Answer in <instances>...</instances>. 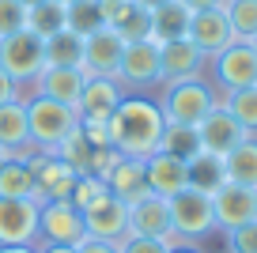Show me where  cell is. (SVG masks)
Returning <instances> with one entry per match:
<instances>
[{
	"label": "cell",
	"mask_w": 257,
	"mask_h": 253,
	"mask_svg": "<svg viewBox=\"0 0 257 253\" xmlns=\"http://www.w3.org/2000/svg\"><path fill=\"white\" fill-rule=\"evenodd\" d=\"M106 129H110V148L113 151L133 155V159H148V155L159 151V136H163V129H167V117H163L155 98L125 95L121 106L110 113Z\"/></svg>",
	"instance_id": "6da1fadb"
},
{
	"label": "cell",
	"mask_w": 257,
	"mask_h": 253,
	"mask_svg": "<svg viewBox=\"0 0 257 253\" xmlns=\"http://www.w3.org/2000/svg\"><path fill=\"white\" fill-rule=\"evenodd\" d=\"M159 110L170 125H197L212 106L219 102V91L212 87V79H178V83H163L159 87Z\"/></svg>",
	"instance_id": "7a4b0ae2"
},
{
	"label": "cell",
	"mask_w": 257,
	"mask_h": 253,
	"mask_svg": "<svg viewBox=\"0 0 257 253\" xmlns=\"http://www.w3.org/2000/svg\"><path fill=\"white\" fill-rule=\"evenodd\" d=\"M27 129H31V144L38 151H57V144L80 125L72 106L53 102V98H42V95H27Z\"/></svg>",
	"instance_id": "3957f363"
},
{
	"label": "cell",
	"mask_w": 257,
	"mask_h": 253,
	"mask_svg": "<svg viewBox=\"0 0 257 253\" xmlns=\"http://www.w3.org/2000/svg\"><path fill=\"white\" fill-rule=\"evenodd\" d=\"M208 72H212V87L219 95L257 87V46L253 42H231L216 57H208Z\"/></svg>",
	"instance_id": "277c9868"
},
{
	"label": "cell",
	"mask_w": 257,
	"mask_h": 253,
	"mask_svg": "<svg viewBox=\"0 0 257 253\" xmlns=\"http://www.w3.org/2000/svg\"><path fill=\"white\" fill-rule=\"evenodd\" d=\"M0 68L12 76L19 91L27 95V87L34 83L42 68H46V53H42V38L31 31H16L8 38H0Z\"/></svg>",
	"instance_id": "5b68a950"
},
{
	"label": "cell",
	"mask_w": 257,
	"mask_h": 253,
	"mask_svg": "<svg viewBox=\"0 0 257 253\" xmlns=\"http://www.w3.org/2000/svg\"><path fill=\"white\" fill-rule=\"evenodd\" d=\"M117 83L125 87V95H140L163 83L159 76V42L155 38H137L125 42V53L117 64Z\"/></svg>",
	"instance_id": "8992f818"
},
{
	"label": "cell",
	"mask_w": 257,
	"mask_h": 253,
	"mask_svg": "<svg viewBox=\"0 0 257 253\" xmlns=\"http://www.w3.org/2000/svg\"><path fill=\"white\" fill-rule=\"evenodd\" d=\"M170 208V227L178 230L182 238L201 245L204 238L216 234V215H212V197L208 193H197V189H182L167 200Z\"/></svg>",
	"instance_id": "52a82bcc"
},
{
	"label": "cell",
	"mask_w": 257,
	"mask_h": 253,
	"mask_svg": "<svg viewBox=\"0 0 257 253\" xmlns=\"http://www.w3.org/2000/svg\"><path fill=\"white\" fill-rule=\"evenodd\" d=\"M87 238L83 230V212L72 200H46L38 208V245L57 242V245H80Z\"/></svg>",
	"instance_id": "ba28073f"
},
{
	"label": "cell",
	"mask_w": 257,
	"mask_h": 253,
	"mask_svg": "<svg viewBox=\"0 0 257 253\" xmlns=\"http://www.w3.org/2000/svg\"><path fill=\"white\" fill-rule=\"evenodd\" d=\"M212 215H216V230L219 234H227V230L257 219V189L223 182L216 193H212Z\"/></svg>",
	"instance_id": "9c48e42d"
},
{
	"label": "cell",
	"mask_w": 257,
	"mask_h": 253,
	"mask_svg": "<svg viewBox=\"0 0 257 253\" xmlns=\"http://www.w3.org/2000/svg\"><path fill=\"white\" fill-rule=\"evenodd\" d=\"M27 166H31L34 182H38V204L72 197V185H76V178H80V174H76L68 163H61L53 151H34V155L27 159Z\"/></svg>",
	"instance_id": "30bf717a"
},
{
	"label": "cell",
	"mask_w": 257,
	"mask_h": 253,
	"mask_svg": "<svg viewBox=\"0 0 257 253\" xmlns=\"http://www.w3.org/2000/svg\"><path fill=\"white\" fill-rule=\"evenodd\" d=\"M208 72V57L193 46L189 38L159 42V76L163 83H178V79H197ZM159 83V87H163Z\"/></svg>",
	"instance_id": "8fae6325"
},
{
	"label": "cell",
	"mask_w": 257,
	"mask_h": 253,
	"mask_svg": "<svg viewBox=\"0 0 257 253\" xmlns=\"http://www.w3.org/2000/svg\"><path fill=\"white\" fill-rule=\"evenodd\" d=\"M38 200L0 197V245H38Z\"/></svg>",
	"instance_id": "7c38bea8"
},
{
	"label": "cell",
	"mask_w": 257,
	"mask_h": 253,
	"mask_svg": "<svg viewBox=\"0 0 257 253\" xmlns=\"http://www.w3.org/2000/svg\"><path fill=\"white\" fill-rule=\"evenodd\" d=\"M197 136H201V151H212V155H227L231 148H238L246 140V129L227 113L223 102H216L201 121H197Z\"/></svg>",
	"instance_id": "4fadbf2b"
},
{
	"label": "cell",
	"mask_w": 257,
	"mask_h": 253,
	"mask_svg": "<svg viewBox=\"0 0 257 253\" xmlns=\"http://www.w3.org/2000/svg\"><path fill=\"white\" fill-rule=\"evenodd\" d=\"M125 87L110 76H87L80 98H76V117L80 121H110V113L121 106Z\"/></svg>",
	"instance_id": "5bb4252c"
},
{
	"label": "cell",
	"mask_w": 257,
	"mask_h": 253,
	"mask_svg": "<svg viewBox=\"0 0 257 253\" xmlns=\"http://www.w3.org/2000/svg\"><path fill=\"white\" fill-rule=\"evenodd\" d=\"M185 38H189L193 46L201 49L204 57H216L219 49H227L231 42H238V38H234V31H231V19H227V12H223V8L193 12V19H189V34H185Z\"/></svg>",
	"instance_id": "9a60e30c"
},
{
	"label": "cell",
	"mask_w": 257,
	"mask_h": 253,
	"mask_svg": "<svg viewBox=\"0 0 257 253\" xmlns=\"http://www.w3.org/2000/svg\"><path fill=\"white\" fill-rule=\"evenodd\" d=\"M121 53H125V38H121L117 31H110V27H102V31H95V34L83 38V64H80V68L87 72V76L117 79Z\"/></svg>",
	"instance_id": "2e32d148"
},
{
	"label": "cell",
	"mask_w": 257,
	"mask_h": 253,
	"mask_svg": "<svg viewBox=\"0 0 257 253\" xmlns=\"http://www.w3.org/2000/svg\"><path fill=\"white\" fill-rule=\"evenodd\" d=\"M83 230H87V238H98V242H121L128 234V204L106 193L98 204L83 212Z\"/></svg>",
	"instance_id": "e0dca14e"
},
{
	"label": "cell",
	"mask_w": 257,
	"mask_h": 253,
	"mask_svg": "<svg viewBox=\"0 0 257 253\" xmlns=\"http://www.w3.org/2000/svg\"><path fill=\"white\" fill-rule=\"evenodd\" d=\"M83 83H87V72L83 68H42L34 76V83L27 87V95L53 98V102H64L76 110V98H80Z\"/></svg>",
	"instance_id": "ac0fdd59"
},
{
	"label": "cell",
	"mask_w": 257,
	"mask_h": 253,
	"mask_svg": "<svg viewBox=\"0 0 257 253\" xmlns=\"http://www.w3.org/2000/svg\"><path fill=\"white\" fill-rule=\"evenodd\" d=\"M106 189L110 197L125 200V204H137L140 197H148V174H144V159H133V155H117V163L106 170Z\"/></svg>",
	"instance_id": "d6986e66"
},
{
	"label": "cell",
	"mask_w": 257,
	"mask_h": 253,
	"mask_svg": "<svg viewBox=\"0 0 257 253\" xmlns=\"http://www.w3.org/2000/svg\"><path fill=\"white\" fill-rule=\"evenodd\" d=\"M144 174H148V189L155 197L170 200L174 193L189 189V174H185V159H174L167 151H155L144 159Z\"/></svg>",
	"instance_id": "ffe728a7"
},
{
	"label": "cell",
	"mask_w": 257,
	"mask_h": 253,
	"mask_svg": "<svg viewBox=\"0 0 257 253\" xmlns=\"http://www.w3.org/2000/svg\"><path fill=\"white\" fill-rule=\"evenodd\" d=\"M170 230V208L163 197L148 193L140 197L137 204H128V234H140V238H163Z\"/></svg>",
	"instance_id": "44dd1931"
},
{
	"label": "cell",
	"mask_w": 257,
	"mask_h": 253,
	"mask_svg": "<svg viewBox=\"0 0 257 253\" xmlns=\"http://www.w3.org/2000/svg\"><path fill=\"white\" fill-rule=\"evenodd\" d=\"M148 16H152V38L155 42H174V38H185V34H189L193 12L185 8L182 0H167V4L152 8Z\"/></svg>",
	"instance_id": "7402d4cb"
},
{
	"label": "cell",
	"mask_w": 257,
	"mask_h": 253,
	"mask_svg": "<svg viewBox=\"0 0 257 253\" xmlns=\"http://www.w3.org/2000/svg\"><path fill=\"white\" fill-rule=\"evenodd\" d=\"M42 53H46V68H80L83 38L76 31H57L49 38H42Z\"/></svg>",
	"instance_id": "603a6c76"
},
{
	"label": "cell",
	"mask_w": 257,
	"mask_h": 253,
	"mask_svg": "<svg viewBox=\"0 0 257 253\" xmlns=\"http://www.w3.org/2000/svg\"><path fill=\"white\" fill-rule=\"evenodd\" d=\"M185 174H189V189L197 193H216L219 185L227 182V170H223V155H212V151H197V155L185 163Z\"/></svg>",
	"instance_id": "cb8c5ba5"
},
{
	"label": "cell",
	"mask_w": 257,
	"mask_h": 253,
	"mask_svg": "<svg viewBox=\"0 0 257 253\" xmlns=\"http://www.w3.org/2000/svg\"><path fill=\"white\" fill-rule=\"evenodd\" d=\"M223 170H227V182L257 189V136H246L238 148L227 151L223 155Z\"/></svg>",
	"instance_id": "d4e9b609"
},
{
	"label": "cell",
	"mask_w": 257,
	"mask_h": 253,
	"mask_svg": "<svg viewBox=\"0 0 257 253\" xmlns=\"http://www.w3.org/2000/svg\"><path fill=\"white\" fill-rule=\"evenodd\" d=\"M0 148H31V129H27V102L12 98L0 106Z\"/></svg>",
	"instance_id": "484cf974"
},
{
	"label": "cell",
	"mask_w": 257,
	"mask_h": 253,
	"mask_svg": "<svg viewBox=\"0 0 257 253\" xmlns=\"http://www.w3.org/2000/svg\"><path fill=\"white\" fill-rule=\"evenodd\" d=\"M0 197L4 200H38V182H34L27 163H4L0 166Z\"/></svg>",
	"instance_id": "4316f807"
},
{
	"label": "cell",
	"mask_w": 257,
	"mask_h": 253,
	"mask_svg": "<svg viewBox=\"0 0 257 253\" xmlns=\"http://www.w3.org/2000/svg\"><path fill=\"white\" fill-rule=\"evenodd\" d=\"M95 151H98V148H91L87 136H83V133H80V125H76L72 133H68L61 144H57L53 155L61 159V163H68L76 174H95Z\"/></svg>",
	"instance_id": "83f0119b"
},
{
	"label": "cell",
	"mask_w": 257,
	"mask_h": 253,
	"mask_svg": "<svg viewBox=\"0 0 257 253\" xmlns=\"http://www.w3.org/2000/svg\"><path fill=\"white\" fill-rule=\"evenodd\" d=\"M159 151H167V155L185 159V163H189V159L201 151L197 125H170V121H167V129H163V136H159Z\"/></svg>",
	"instance_id": "f1b7e54d"
},
{
	"label": "cell",
	"mask_w": 257,
	"mask_h": 253,
	"mask_svg": "<svg viewBox=\"0 0 257 253\" xmlns=\"http://www.w3.org/2000/svg\"><path fill=\"white\" fill-rule=\"evenodd\" d=\"M27 31L38 34V38H49V34L64 31V4H61V0L31 4V8H27Z\"/></svg>",
	"instance_id": "f546056e"
},
{
	"label": "cell",
	"mask_w": 257,
	"mask_h": 253,
	"mask_svg": "<svg viewBox=\"0 0 257 253\" xmlns=\"http://www.w3.org/2000/svg\"><path fill=\"white\" fill-rule=\"evenodd\" d=\"M219 102L227 106V113H231L249 136H257V87L227 91V95H219Z\"/></svg>",
	"instance_id": "4dcf8cb0"
},
{
	"label": "cell",
	"mask_w": 257,
	"mask_h": 253,
	"mask_svg": "<svg viewBox=\"0 0 257 253\" xmlns=\"http://www.w3.org/2000/svg\"><path fill=\"white\" fill-rule=\"evenodd\" d=\"M64 31H76L80 38L102 31V16H98V0H72L64 4Z\"/></svg>",
	"instance_id": "1f68e13d"
},
{
	"label": "cell",
	"mask_w": 257,
	"mask_h": 253,
	"mask_svg": "<svg viewBox=\"0 0 257 253\" xmlns=\"http://www.w3.org/2000/svg\"><path fill=\"white\" fill-rule=\"evenodd\" d=\"M223 12H227V19H231V31H234L238 42L257 38V0H227Z\"/></svg>",
	"instance_id": "d6a6232c"
},
{
	"label": "cell",
	"mask_w": 257,
	"mask_h": 253,
	"mask_svg": "<svg viewBox=\"0 0 257 253\" xmlns=\"http://www.w3.org/2000/svg\"><path fill=\"white\" fill-rule=\"evenodd\" d=\"M106 193H110V189H106L102 178H95V174H80V178H76V185H72V197H68V200H72L80 212H87V208H91V204H98Z\"/></svg>",
	"instance_id": "836d02e7"
},
{
	"label": "cell",
	"mask_w": 257,
	"mask_h": 253,
	"mask_svg": "<svg viewBox=\"0 0 257 253\" xmlns=\"http://www.w3.org/2000/svg\"><path fill=\"white\" fill-rule=\"evenodd\" d=\"M223 242H227V253H257V219L227 230Z\"/></svg>",
	"instance_id": "e575fe53"
},
{
	"label": "cell",
	"mask_w": 257,
	"mask_h": 253,
	"mask_svg": "<svg viewBox=\"0 0 257 253\" xmlns=\"http://www.w3.org/2000/svg\"><path fill=\"white\" fill-rule=\"evenodd\" d=\"M16 31H27V4L19 0H0V38Z\"/></svg>",
	"instance_id": "d590c367"
},
{
	"label": "cell",
	"mask_w": 257,
	"mask_h": 253,
	"mask_svg": "<svg viewBox=\"0 0 257 253\" xmlns=\"http://www.w3.org/2000/svg\"><path fill=\"white\" fill-rule=\"evenodd\" d=\"M117 253H167V245L159 238H140V234H125L117 242Z\"/></svg>",
	"instance_id": "8d00e7d4"
},
{
	"label": "cell",
	"mask_w": 257,
	"mask_h": 253,
	"mask_svg": "<svg viewBox=\"0 0 257 253\" xmlns=\"http://www.w3.org/2000/svg\"><path fill=\"white\" fill-rule=\"evenodd\" d=\"M76 253H117V242H98V238H83Z\"/></svg>",
	"instance_id": "74e56055"
},
{
	"label": "cell",
	"mask_w": 257,
	"mask_h": 253,
	"mask_svg": "<svg viewBox=\"0 0 257 253\" xmlns=\"http://www.w3.org/2000/svg\"><path fill=\"white\" fill-rule=\"evenodd\" d=\"M12 98H23V91L16 87V83H12V76L4 68H0V106L4 102H12Z\"/></svg>",
	"instance_id": "f35d334b"
},
{
	"label": "cell",
	"mask_w": 257,
	"mask_h": 253,
	"mask_svg": "<svg viewBox=\"0 0 257 253\" xmlns=\"http://www.w3.org/2000/svg\"><path fill=\"white\" fill-rule=\"evenodd\" d=\"M189 12H204V8H223L227 0H182Z\"/></svg>",
	"instance_id": "ab89813d"
},
{
	"label": "cell",
	"mask_w": 257,
	"mask_h": 253,
	"mask_svg": "<svg viewBox=\"0 0 257 253\" xmlns=\"http://www.w3.org/2000/svg\"><path fill=\"white\" fill-rule=\"evenodd\" d=\"M38 253H76V245H57V242H42Z\"/></svg>",
	"instance_id": "60d3db41"
},
{
	"label": "cell",
	"mask_w": 257,
	"mask_h": 253,
	"mask_svg": "<svg viewBox=\"0 0 257 253\" xmlns=\"http://www.w3.org/2000/svg\"><path fill=\"white\" fill-rule=\"evenodd\" d=\"M0 253H38V245H0Z\"/></svg>",
	"instance_id": "b9f144b4"
},
{
	"label": "cell",
	"mask_w": 257,
	"mask_h": 253,
	"mask_svg": "<svg viewBox=\"0 0 257 253\" xmlns=\"http://www.w3.org/2000/svg\"><path fill=\"white\" fill-rule=\"evenodd\" d=\"M133 4H140V8L152 12V8H159V4H167V0H133Z\"/></svg>",
	"instance_id": "7bdbcfd3"
},
{
	"label": "cell",
	"mask_w": 257,
	"mask_h": 253,
	"mask_svg": "<svg viewBox=\"0 0 257 253\" xmlns=\"http://www.w3.org/2000/svg\"><path fill=\"white\" fill-rule=\"evenodd\" d=\"M167 253H201V245H178V249H167Z\"/></svg>",
	"instance_id": "ee69618b"
},
{
	"label": "cell",
	"mask_w": 257,
	"mask_h": 253,
	"mask_svg": "<svg viewBox=\"0 0 257 253\" xmlns=\"http://www.w3.org/2000/svg\"><path fill=\"white\" fill-rule=\"evenodd\" d=\"M4 163H8V148H0V166H4Z\"/></svg>",
	"instance_id": "f6af8a7d"
},
{
	"label": "cell",
	"mask_w": 257,
	"mask_h": 253,
	"mask_svg": "<svg viewBox=\"0 0 257 253\" xmlns=\"http://www.w3.org/2000/svg\"><path fill=\"white\" fill-rule=\"evenodd\" d=\"M19 4H27V8H31V4H42V0H19Z\"/></svg>",
	"instance_id": "bcb514c9"
},
{
	"label": "cell",
	"mask_w": 257,
	"mask_h": 253,
	"mask_svg": "<svg viewBox=\"0 0 257 253\" xmlns=\"http://www.w3.org/2000/svg\"><path fill=\"white\" fill-rule=\"evenodd\" d=\"M61 4H72V0H61Z\"/></svg>",
	"instance_id": "7dc6e473"
},
{
	"label": "cell",
	"mask_w": 257,
	"mask_h": 253,
	"mask_svg": "<svg viewBox=\"0 0 257 253\" xmlns=\"http://www.w3.org/2000/svg\"><path fill=\"white\" fill-rule=\"evenodd\" d=\"M253 46H257V38H253Z\"/></svg>",
	"instance_id": "c3c4849f"
}]
</instances>
